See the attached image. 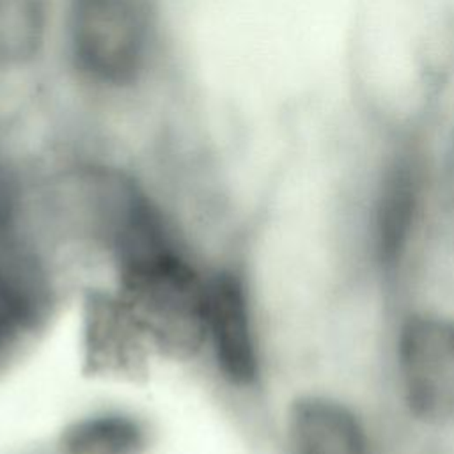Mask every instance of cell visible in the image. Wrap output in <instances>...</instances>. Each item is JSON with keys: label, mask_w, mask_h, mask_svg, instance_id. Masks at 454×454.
<instances>
[{"label": "cell", "mask_w": 454, "mask_h": 454, "mask_svg": "<svg viewBox=\"0 0 454 454\" xmlns=\"http://www.w3.org/2000/svg\"><path fill=\"white\" fill-rule=\"evenodd\" d=\"M406 404L415 417L454 420V319L438 314L410 316L397 342Z\"/></svg>", "instance_id": "3957f363"}, {"label": "cell", "mask_w": 454, "mask_h": 454, "mask_svg": "<svg viewBox=\"0 0 454 454\" xmlns=\"http://www.w3.org/2000/svg\"><path fill=\"white\" fill-rule=\"evenodd\" d=\"M53 0H0V73L30 67L46 50Z\"/></svg>", "instance_id": "8992f818"}, {"label": "cell", "mask_w": 454, "mask_h": 454, "mask_svg": "<svg viewBox=\"0 0 454 454\" xmlns=\"http://www.w3.org/2000/svg\"><path fill=\"white\" fill-rule=\"evenodd\" d=\"M206 333L222 372L238 385L257 378L259 356L248 294L239 275L220 271L207 282Z\"/></svg>", "instance_id": "277c9868"}, {"label": "cell", "mask_w": 454, "mask_h": 454, "mask_svg": "<svg viewBox=\"0 0 454 454\" xmlns=\"http://www.w3.org/2000/svg\"><path fill=\"white\" fill-rule=\"evenodd\" d=\"M291 454H369L360 419L342 403L323 395L296 399L287 417Z\"/></svg>", "instance_id": "5b68a950"}, {"label": "cell", "mask_w": 454, "mask_h": 454, "mask_svg": "<svg viewBox=\"0 0 454 454\" xmlns=\"http://www.w3.org/2000/svg\"><path fill=\"white\" fill-rule=\"evenodd\" d=\"M154 0H64L62 41L76 78L103 92H124L147 74L158 48Z\"/></svg>", "instance_id": "7a4b0ae2"}, {"label": "cell", "mask_w": 454, "mask_h": 454, "mask_svg": "<svg viewBox=\"0 0 454 454\" xmlns=\"http://www.w3.org/2000/svg\"><path fill=\"white\" fill-rule=\"evenodd\" d=\"M124 301L149 340L192 355L204 340L207 284L174 247L161 215L129 227L112 248Z\"/></svg>", "instance_id": "6da1fadb"}, {"label": "cell", "mask_w": 454, "mask_h": 454, "mask_svg": "<svg viewBox=\"0 0 454 454\" xmlns=\"http://www.w3.org/2000/svg\"><path fill=\"white\" fill-rule=\"evenodd\" d=\"M145 443L144 427L121 413L80 419L60 436L62 454H142Z\"/></svg>", "instance_id": "52a82bcc"}, {"label": "cell", "mask_w": 454, "mask_h": 454, "mask_svg": "<svg viewBox=\"0 0 454 454\" xmlns=\"http://www.w3.org/2000/svg\"><path fill=\"white\" fill-rule=\"evenodd\" d=\"M25 291L16 275L0 266V348L23 312Z\"/></svg>", "instance_id": "ba28073f"}]
</instances>
